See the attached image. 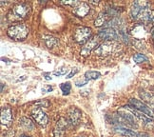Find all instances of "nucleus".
Masks as SVG:
<instances>
[{
    "mask_svg": "<svg viewBox=\"0 0 154 137\" xmlns=\"http://www.w3.org/2000/svg\"><path fill=\"white\" fill-rule=\"evenodd\" d=\"M131 17L141 25H154V11L146 1H135L130 9Z\"/></svg>",
    "mask_w": 154,
    "mask_h": 137,
    "instance_id": "f257e3e1",
    "label": "nucleus"
},
{
    "mask_svg": "<svg viewBox=\"0 0 154 137\" xmlns=\"http://www.w3.org/2000/svg\"><path fill=\"white\" fill-rule=\"evenodd\" d=\"M9 36L16 41H21L26 39L29 34V29L28 27L23 23H16L11 25L7 31Z\"/></svg>",
    "mask_w": 154,
    "mask_h": 137,
    "instance_id": "f03ea898",
    "label": "nucleus"
},
{
    "mask_svg": "<svg viewBox=\"0 0 154 137\" xmlns=\"http://www.w3.org/2000/svg\"><path fill=\"white\" fill-rule=\"evenodd\" d=\"M29 13V6L27 3H19L10 11L8 14L9 21H19L24 19Z\"/></svg>",
    "mask_w": 154,
    "mask_h": 137,
    "instance_id": "7ed1b4c3",
    "label": "nucleus"
},
{
    "mask_svg": "<svg viewBox=\"0 0 154 137\" xmlns=\"http://www.w3.org/2000/svg\"><path fill=\"white\" fill-rule=\"evenodd\" d=\"M121 49V45L116 41H105L104 43L99 45L94 52L98 56H109L112 53L117 52Z\"/></svg>",
    "mask_w": 154,
    "mask_h": 137,
    "instance_id": "20e7f679",
    "label": "nucleus"
},
{
    "mask_svg": "<svg viewBox=\"0 0 154 137\" xmlns=\"http://www.w3.org/2000/svg\"><path fill=\"white\" fill-rule=\"evenodd\" d=\"M91 37V29L88 27H79L76 29L74 39L79 44H86Z\"/></svg>",
    "mask_w": 154,
    "mask_h": 137,
    "instance_id": "39448f33",
    "label": "nucleus"
},
{
    "mask_svg": "<svg viewBox=\"0 0 154 137\" xmlns=\"http://www.w3.org/2000/svg\"><path fill=\"white\" fill-rule=\"evenodd\" d=\"M129 105L132 106L135 110L143 112V114H145L146 115L154 119V111L150 108V107H149L146 104H145L144 102H142V101L137 100V99H130Z\"/></svg>",
    "mask_w": 154,
    "mask_h": 137,
    "instance_id": "423d86ee",
    "label": "nucleus"
},
{
    "mask_svg": "<svg viewBox=\"0 0 154 137\" xmlns=\"http://www.w3.org/2000/svg\"><path fill=\"white\" fill-rule=\"evenodd\" d=\"M126 109H128V111H130L132 112V114L135 115V117L136 118H138L139 120L143 123L146 127H147V128H150V127H152L153 125H154V119H152L151 117H149V116H147V115H146L145 114H143V112H141V111H137V110H135L132 106H130L129 104L127 106V107H125Z\"/></svg>",
    "mask_w": 154,
    "mask_h": 137,
    "instance_id": "0eeeda50",
    "label": "nucleus"
},
{
    "mask_svg": "<svg viewBox=\"0 0 154 137\" xmlns=\"http://www.w3.org/2000/svg\"><path fill=\"white\" fill-rule=\"evenodd\" d=\"M82 119V114L80 110H78L75 107H72L68 110L67 112V120L69 125H72L73 127L78 126L81 122Z\"/></svg>",
    "mask_w": 154,
    "mask_h": 137,
    "instance_id": "6e6552de",
    "label": "nucleus"
},
{
    "mask_svg": "<svg viewBox=\"0 0 154 137\" xmlns=\"http://www.w3.org/2000/svg\"><path fill=\"white\" fill-rule=\"evenodd\" d=\"M98 36L106 41H115L120 38L119 33L113 28H105L98 33Z\"/></svg>",
    "mask_w": 154,
    "mask_h": 137,
    "instance_id": "1a4fd4ad",
    "label": "nucleus"
},
{
    "mask_svg": "<svg viewBox=\"0 0 154 137\" xmlns=\"http://www.w3.org/2000/svg\"><path fill=\"white\" fill-rule=\"evenodd\" d=\"M32 118L35 120L37 124H39L40 126H47V124H48V116L45 114V112L42 111L41 109V107H38V108H35L32 111Z\"/></svg>",
    "mask_w": 154,
    "mask_h": 137,
    "instance_id": "9d476101",
    "label": "nucleus"
},
{
    "mask_svg": "<svg viewBox=\"0 0 154 137\" xmlns=\"http://www.w3.org/2000/svg\"><path fill=\"white\" fill-rule=\"evenodd\" d=\"M117 114L119 115L123 119V120L128 125V126L137 128V121H136L135 115L130 111H128V109H127V111H125V110H120L119 111H118Z\"/></svg>",
    "mask_w": 154,
    "mask_h": 137,
    "instance_id": "9b49d317",
    "label": "nucleus"
},
{
    "mask_svg": "<svg viewBox=\"0 0 154 137\" xmlns=\"http://www.w3.org/2000/svg\"><path fill=\"white\" fill-rule=\"evenodd\" d=\"M69 125V122L66 118L61 117L56 123V126L52 132V137H64L65 130Z\"/></svg>",
    "mask_w": 154,
    "mask_h": 137,
    "instance_id": "f8f14e48",
    "label": "nucleus"
},
{
    "mask_svg": "<svg viewBox=\"0 0 154 137\" xmlns=\"http://www.w3.org/2000/svg\"><path fill=\"white\" fill-rule=\"evenodd\" d=\"M98 37L99 36H92V37H91V39L88 41V42L85 44V46L83 47V49L81 50V54L82 55L86 56L88 54H90L91 51L94 49V48H96L98 46V43H99Z\"/></svg>",
    "mask_w": 154,
    "mask_h": 137,
    "instance_id": "ddd939ff",
    "label": "nucleus"
},
{
    "mask_svg": "<svg viewBox=\"0 0 154 137\" xmlns=\"http://www.w3.org/2000/svg\"><path fill=\"white\" fill-rule=\"evenodd\" d=\"M13 121V112L8 107H3L1 109V124L9 127Z\"/></svg>",
    "mask_w": 154,
    "mask_h": 137,
    "instance_id": "4468645a",
    "label": "nucleus"
},
{
    "mask_svg": "<svg viewBox=\"0 0 154 137\" xmlns=\"http://www.w3.org/2000/svg\"><path fill=\"white\" fill-rule=\"evenodd\" d=\"M90 11V7L85 2L79 3L77 6H75L73 9V13L79 17H84L85 15L88 14V13Z\"/></svg>",
    "mask_w": 154,
    "mask_h": 137,
    "instance_id": "2eb2a0df",
    "label": "nucleus"
},
{
    "mask_svg": "<svg viewBox=\"0 0 154 137\" xmlns=\"http://www.w3.org/2000/svg\"><path fill=\"white\" fill-rule=\"evenodd\" d=\"M132 35L136 38V39H143L146 36V29L144 28L143 25H141V24H139V25L136 26L133 30H132Z\"/></svg>",
    "mask_w": 154,
    "mask_h": 137,
    "instance_id": "dca6fc26",
    "label": "nucleus"
},
{
    "mask_svg": "<svg viewBox=\"0 0 154 137\" xmlns=\"http://www.w3.org/2000/svg\"><path fill=\"white\" fill-rule=\"evenodd\" d=\"M116 132L120 133L124 136L127 137H138V132H134L132 129H129L128 128H123V127H116L114 129Z\"/></svg>",
    "mask_w": 154,
    "mask_h": 137,
    "instance_id": "f3484780",
    "label": "nucleus"
},
{
    "mask_svg": "<svg viewBox=\"0 0 154 137\" xmlns=\"http://www.w3.org/2000/svg\"><path fill=\"white\" fill-rule=\"evenodd\" d=\"M19 125H20V126H22L25 129H28V130H32L35 128L34 123L29 118L25 117V116L24 117H21L19 119Z\"/></svg>",
    "mask_w": 154,
    "mask_h": 137,
    "instance_id": "a211bd4d",
    "label": "nucleus"
},
{
    "mask_svg": "<svg viewBox=\"0 0 154 137\" xmlns=\"http://www.w3.org/2000/svg\"><path fill=\"white\" fill-rule=\"evenodd\" d=\"M101 76V73L99 71H93V70H90L87 71L85 73V78L86 80H96L99 77Z\"/></svg>",
    "mask_w": 154,
    "mask_h": 137,
    "instance_id": "6ab92c4d",
    "label": "nucleus"
},
{
    "mask_svg": "<svg viewBox=\"0 0 154 137\" xmlns=\"http://www.w3.org/2000/svg\"><path fill=\"white\" fill-rule=\"evenodd\" d=\"M45 42L48 48H53L58 44V40L52 36H46L45 37Z\"/></svg>",
    "mask_w": 154,
    "mask_h": 137,
    "instance_id": "aec40b11",
    "label": "nucleus"
},
{
    "mask_svg": "<svg viewBox=\"0 0 154 137\" xmlns=\"http://www.w3.org/2000/svg\"><path fill=\"white\" fill-rule=\"evenodd\" d=\"M133 59L136 63H143V62L149 61V58H147L145 54H142V53H136V54H134Z\"/></svg>",
    "mask_w": 154,
    "mask_h": 137,
    "instance_id": "412c9836",
    "label": "nucleus"
},
{
    "mask_svg": "<svg viewBox=\"0 0 154 137\" xmlns=\"http://www.w3.org/2000/svg\"><path fill=\"white\" fill-rule=\"evenodd\" d=\"M60 88H61V91L63 92V95H68L70 92V90H72V86H70V84L69 82L61 84Z\"/></svg>",
    "mask_w": 154,
    "mask_h": 137,
    "instance_id": "4be33fe9",
    "label": "nucleus"
},
{
    "mask_svg": "<svg viewBox=\"0 0 154 137\" xmlns=\"http://www.w3.org/2000/svg\"><path fill=\"white\" fill-rule=\"evenodd\" d=\"M67 71H68V70L66 68H62L60 70H58L57 71H54V73H53V74H54L55 76H61V75L66 74Z\"/></svg>",
    "mask_w": 154,
    "mask_h": 137,
    "instance_id": "5701e85b",
    "label": "nucleus"
},
{
    "mask_svg": "<svg viewBox=\"0 0 154 137\" xmlns=\"http://www.w3.org/2000/svg\"><path fill=\"white\" fill-rule=\"evenodd\" d=\"M61 3L65 4V5H72V6H74V7H75V6L78 5L80 2H78V1H72V0H67V1H66V0H62Z\"/></svg>",
    "mask_w": 154,
    "mask_h": 137,
    "instance_id": "b1692460",
    "label": "nucleus"
},
{
    "mask_svg": "<svg viewBox=\"0 0 154 137\" xmlns=\"http://www.w3.org/2000/svg\"><path fill=\"white\" fill-rule=\"evenodd\" d=\"M77 73H78V69L77 68H74L72 71H70V73L68 74V76H67V78H72V76H74Z\"/></svg>",
    "mask_w": 154,
    "mask_h": 137,
    "instance_id": "393cba45",
    "label": "nucleus"
},
{
    "mask_svg": "<svg viewBox=\"0 0 154 137\" xmlns=\"http://www.w3.org/2000/svg\"><path fill=\"white\" fill-rule=\"evenodd\" d=\"M138 137H152V136L146 132H138Z\"/></svg>",
    "mask_w": 154,
    "mask_h": 137,
    "instance_id": "a878e982",
    "label": "nucleus"
},
{
    "mask_svg": "<svg viewBox=\"0 0 154 137\" xmlns=\"http://www.w3.org/2000/svg\"><path fill=\"white\" fill-rule=\"evenodd\" d=\"M14 132H13V130L6 133V137H14Z\"/></svg>",
    "mask_w": 154,
    "mask_h": 137,
    "instance_id": "bb28decb",
    "label": "nucleus"
},
{
    "mask_svg": "<svg viewBox=\"0 0 154 137\" xmlns=\"http://www.w3.org/2000/svg\"><path fill=\"white\" fill-rule=\"evenodd\" d=\"M46 90H47V92H51V91H52V88H51V87H47L46 89H43L42 91H43V92H45Z\"/></svg>",
    "mask_w": 154,
    "mask_h": 137,
    "instance_id": "cd10ccee",
    "label": "nucleus"
},
{
    "mask_svg": "<svg viewBox=\"0 0 154 137\" xmlns=\"http://www.w3.org/2000/svg\"><path fill=\"white\" fill-rule=\"evenodd\" d=\"M45 75H46V79H47V80H50V79H51V77L49 75V73H45Z\"/></svg>",
    "mask_w": 154,
    "mask_h": 137,
    "instance_id": "c85d7f7f",
    "label": "nucleus"
},
{
    "mask_svg": "<svg viewBox=\"0 0 154 137\" xmlns=\"http://www.w3.org/2000/svg\"><path fill=\"white\" fill-rule=\"evenodd\" d=\"M4 92V84L2 83L1 84V92Z\"/></svg>",
    "mask_w": 154,
    "mask_h": 137,
    "instance_id": "c756f323",
    "label": "nucleus"
},
{
    "mask_svg": "<svg viewBox=\"0 0 154 137\" xmlns=\"http://www.w3.org/2000/svg\"><path fill=\"white\" fill-rule=\"evenodd\" d=\"M150 33H151V34H152V35H154V27H153V28L151 29V31H150Z\"/></svg>",
    "mask_w": 154,
    "mask_h": 137,
    "instance_id": "7c9ffc66",
    "label": "nucleus"
},
{
    "mask_svg": "<svg viewBox=\"0 0 154 137\" xmlns=\"http://www.w3.org/2000/svg\"><path fill=\"white\" fill-rule=\"evenodd\" d=\"M20 137H31V136H28V135H26V134H23V135H21Z\"/></svg>",
    "mask_w": 154,
    "mask_h": 137,
    "instance_id": "2f4dec72",
    "label": "nucleus"
}]
</instances>
